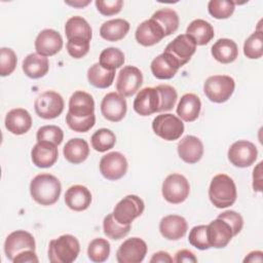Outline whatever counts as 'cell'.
Wrapping results in <instances>:
<instances>
[{
  "instance_id": "obj_1",
  "label": "cell",
  "mask_w": 263,
  "mask_h": 263,
  "mask_svg": "<svg viewBox=\"0 0 263 263\" xmlns=\"http://www.w3.org/2000/svg\"><path fill=\"white\" fill-rule=\"evenodd\" d=\"M62 185L57 177L50 174H39L30 183L32 198L41 205L55 203L61 195Z\"/></svg>"
},
{
  "instance_id": "obj_2",
  "label": "cell",
  "mask_w": 263,
  "mask_h": 263,
  "mask_svg": "<svg viewBox=\"0 0 263 263\" xmlns=\"http://www.w3.org/2000/svg\"><path fill=\"white\" fill-rule=\"evenodd\" d=\"M209 197L211 202L218 209L232 205L237 197L236 186L232 178L225 174L216 175L210 184Z\"/></svg>"
},
{
  "instance_id": "obj_3",
  "label": "cell",
  "mask_w": 263,
  "mask_h": 263,
  "mask_svg": "<svg viewBox=\"0 0 263 263\" xmlns=\"http://www.w3.org/2000/svg\"><path fill=\"white\" fill-rule=\"evenodd\" d=\"M80 252L78 239L71 234H64L49 241L48 259L51 263H72Z\"/></svg>"
},
{
  "instance_id": "obj_4",
  "label": "cell",
  "mask_w": 263,
  "mask_h": 263,
  "mask_svg": "<svg viewBox=\"0 0 263 263\" xmlns=\"http://www.w3.org/2000/svg\"><path fill=\"white\" fill-rule=\"evenodd\" d=\"M235 88L234 79L228 75H214L203 84L206 98L214 103H224L230 99Z\"/></svg>"
},
{
  "instance_id": "obj_5",
  "label": "cell",
  "mask_w": 263,
  "mask_h": 263,
  "mask_svg": "<svg viewBox=\"0 0 263 263\" xmlns=\"http://www.w3.org/2000/svg\"><path fill=\"white\" fill-rule=\"evenodd\" d=\"M164 199L173 204H179L186 200L190 192V185L188 180L181 174L168 175L161 188Z\"/></svg>"
},
{
  "instance_id": "obj_6",
  "label": "cell",
  "mask_w": 263,
  "mask_h": 263,
  "mask_svg": "<svg viewBox=\"0 0 263 263\" xmlns=\"http://www.w3.org/2000/svg\"><path fill=\"white\" fill-rule=\"evenodd\" d=\"M152 129L156 136L165 141L178 140L184 133L183 121L174 114L157 115L152 121Z\"/></svg>"
},
{
  "instance_id": "obj_7",
  "label": "cell",
  "mask_w": 263,
  "mask_h": 263,
  "mask_svg": "<svg viewBox=\"0 0 263 263\" xmlns=\"http://www.w3.org/2000/svg\"><path fill=\"white\" fill-rule=\"evenodd\" d=\"M62 96L53 90H46L40 93L34 103L36 114L43 119H53L60 116L64 110Z\"/></svg>"
},
{
  "instance_id": "obj_8",
  "label": "cell",
  "mask_w": 263,
  "mask_h": 263,
  "mask_svg": "<svg viewBox=\"0 0 263 263\" xmlns=\"http://www.w3.org/2000/svg\"><path fill=\"white\" fill-rule=\"evenodd\" d=\"M145 210L144 201L134 194L123 197L114 208L113 217L122 225H129L136 218L140 217Z\"/></svg>"
},
{
  "instance_id": "obj_9",
  "label": "cell",
  "mask_w": 263,
  "mask_h": 263,
  "mask_svg": "<svg viewBox=\"0 0 263 263\" xmlns=\"http://www.w3.org/2000/svg\"><path fill=\"white\" fill-rule=\"evenodd\" d=\"M229 161L236 167H248L252 165L258 156V150L255 144L247 140L234 142L227 153Z\"/></svg>"
},
{
  "instance_id": "obj_10",
  "label": "cell",
  "mask_w": 263,
  "mask_h": 263,
  "mask_svg": "<svg viewBox=\"0 0 263 263\" xmlns=\"http://www.w3.org/2000/svg\"><path fill=\"white\" fill-rule=\"evenodd\" d=\"M99 167L104 178L110 181H116L126 174L127 160L122 153L113 151L101 158Z\"/></svg>"
},
{
  "instance_id": "obj_11",
  "label": "cell",
  "mask_w": 263,
  "mask_h": 263,
  "mask_svg": "<svg viewBox=\"0 0 263 263\" xmlns=\"http://www.w3.org/2000/svg\"><path fill=\"white\" fill-rule=\"evenodd\" d=\"M143 83V74L135 66H125L119 73L116 80V90L122 97L134 96Z\"/></svg>"
},
{
  "instance_id": "obj_12",
  "label": "cell",
  "mask_w": 263,
  "mask_h": 263,
  "mask_svg": "<svg viewBox=\"0 0 263 263\" xmlns=\"http://www.w3.org/2000/svg\"><path fill=\"white\" fill-rule=\"evenodd\" d=\"M147 254V245L140 237H130L124 240L116 252L119 263H140Z\"/></svg>"
},
{
  "instance_id": "obj_13",
  "label": "cell",
  "mask_w": 263,
  "mask_h": 263,
  "mask_svg": "<svg viewBox=\"0 0 263 263\" xmlns=\"http://www.w3.org/2000/svg\"><path fill=\"white\" fill-rule=\"evenodd\" d=\"M36 243L34 236L25 230H16L8 234L4 242V252L6 257L12 261L20 253L32 250L35 251Z\"/></svg>"
},
{
  "instance_id": "obj_14",
  "label": "cell",
  "mask_w": 263,
  "mask_h": 263,
  "mask_svg": "<svg viewBox=\"0 0 263 263\" xmlns=\"http://www.w3.org/2000/svg\"><path fill=\"white\" fill-rule=\"evenodd\" d=\"M196 51V44L191 37L187 34L178 35L173 41H171L165 49L164 52L172 54L180 64L181 67L186 65L191 57Z\"/></svg>"
},
{
  "instance_id": "obj_15",
  "label": "cell",
  "mask_w": 263,
  "mask_h": 263,
  "mask_svg": "<svg viewBox=\"0 0 263 263\" xmlns=\"http://www.w3.org/2000/svg\"><path fill=\"white\" fill-rule=\"evenodd\" d=\"M127 111V105L124 97L118 92L107 93L101 103V112L104 118L112 122H118L123 119Z\"/></svg>"
},
{
  "instance_id": "obj_16",
  "label": "cell",
  "mask_w": 263,
  "mask_h": 263,
  "mask_svg": "<svg viewBox=\"0 0 263 263\" xmlns=\"http://www.w3.org/2000/svg\"><path fill=\"white\" fill-rule=\"evenodd\" d=\"M160 98L155 87H145L141 89L134 101V110L141 116H149L159 112Z\"/></svg>"
},
{
  "instance_id": "obj_17",
  "label": "cell",
  "mask_w": 263,
  "mask_h": 263,
  "mask_svg": "<svg viewBox=\"0 0 263 263\" xmlns=\"http://www.w3.org/2000/svg\"><path fill=\"white\" fill-rule=\"evenodd\" d=\"M63 47V38L59 32L52 29L42 30L36 37V53L42 57H51L58 53Z\"/></svg>"
},
{
  "instance_id": "obj_18",
  "label": "cell",
  "mask_w": 263,
  "mask_h": 263,
  "mask_svg": "<svg viewBox=\"0 0 263 263\" xmlns=\"http://www.w3.org/2000/svg\"><path fill=\"white\" fill-rule=\"evenodd\" d=\"M206 235L211 248H225L233 237L231 227L224 220L217 218L206 225Z\"/></svg>"
},
{
  "instance_id": "obj_19",
  "label": "cell",
  "mask_w": 263,
  "mask_h": 263,
  "mask_svg": "<svg viewBox=\"0 0 263 263\" xmlns=\"http://www.w3.org/2000/svg\"><path fill=\"white\" fill-rule=\"evenodd\" d=\"M136 40L143 46H152L164 38V32L160 25L153 18L142 22L135 33Z\"/></svg>"
},
{
  "instance_id": "obj_20",
  "label": "cell",
  "mask_w": 263,
  "mask_h": 263,
  "mask_svg": "<svg viewBox=\"0 0 263 263\" xmlns=\"http://www.w3.org/2000/svg\"><path fill=\"white\" fill-rule=\"evenodd\" d=\"M58 146L50 142H37L31 150V158L37 167L47 168L58 160Z\"/></svg>"
},
{
  "instance_id": "obj_21",
  "label": "cell",
  "mask_w": 263,
  "mask_h": 263,
  "mask_svg": "<svg viewBox=\"0 0 263 263\" xmlns=\"http://www.w3.org/2000/svg\"><path fill=\"white\" fill-rule=\"evenodd\" d=\"M178 154L186 163L198 162L203 155V144L195 136H185L178 144Z\"/></svg>"
},
{
  "instance_id": "obj_22",
  "label": "cell",
  "mask_w": 263,
  "mask_h": 263,
  "mask_svg": "<svg viewBox=\"0 0 263 263\" xmlns=\"http://www.w3.org/2000/svg\"><path fill=\"white\" fill-rule=\"evenodd\" d=\"M151 72L157 79H171L181 68L178 61L170 53L162 52L151 62Z\"/></svg>"
},
{
  "instance_id": "obj_23",
  "label": "cell",
  "mask_w": 263,
  "mask_h": 263,
  "mask_svg": "<svg viewBox=\"0 0 263 263\" xmlns=\"http://www.w3.org/2000/svg\"><path fill=\"white\" fill-rule=\"evenodd\" d=\"M72 116L76 118H86L95 114L93 98L83 91L76 90L69 100V111Z\"/></svg>"
},
{
  "instance_id": "obj_24",
  "label": "cell",
  "mask_w": 263,
  "mask_h": 263,
  "mask_svg": "<svg viewBox=\"0 0 263 263\" xmlns=\"http://www.w3.org/2000/svg\"><path fill=\"white\" fill-rule=\"evenodd\" d=\"M188 229L185 218L179 215H168L163 217L159 223L161 235L168 240H178L182 238Z\"/></svg>"
},
{
  "instance_id": "obj_25",
  "label": "cell",
  "mask_w": 263,
  "mask_h": 263,
  "mask_svg": "<svg viewBox=\"0 0 263 263\" xmlns=\"http://www.w3.org/2000/svg\"><path fill=\"white\" fill-rule=\"evenodd\" d=\"M32 126L30 113L23 108L10 110L5 116V127L13 135H24Z\"/></svg>"
},
{
  "instance_id": "obj_26",
  "label": "cell",
  "mask_w": 263,
  "mask_h": 263,
  "mask_svg": "<svg viewBox=\"0 0 263 263\" xmlns=\"http://www.w3.org/2000/svg\"><path fill=\"white\" fill-rule=\"evenodd\" d=\"M65 203L72 211H85L91 203V193L85 186L73 185L65 193Z\"/></svg>"
},
{
  "instance_id": "obj_27",
  "label": "cell",
  "mask_w": 263,
  "mask_h": 263,
  "mask_svg": "<svg viewBox=\"0 0 263 263\" xmlns=\"http://www.w3.org/2000/svg\"><path fill=\"white\" fill-rule=\"evenodd\" d=\"M201 109V102L194 93H185L181 97L177 106V114L180 119L192 122L197 119Z\"/></svg>"
},
{
  "instance_id": "obj_28",
  "label": "cell",
  "mask_w": 263,
  "mask_h": 263,
  "mask_svg": "<svg viewBox=\"0 0 263 263\" xmlns=\"http://www.w3.org/2000/svg\"><path fill=\"white\" fill-rule=\"evenodd\" d=\"M212 55L216 61L222 64H230L234 62L238 55L237 44L228 38H221L217 40L212 48Z\"/></svg>"
},
{
  "instance_id": "obj_29",
  "label": "cell",
  "mask_w": 263,
  "mask_h": 263,
  "mask_svg": "<svg viewBox=\"0 0 263 263\" xmlns=\"http://www.w3.org/2000/svg\"><path fill=\"white\" fill-rule=\"evenodd\" d=\"M63 154L68 162L79 164L88 157L89 147L85 140L74 138L66 143L63 149Z\"/></svg>"
},
{
  "instance_id": "obj_30",
  "label": "cell",
  "mask_w": 263,
  "mask_h": 263,
  "mask_svg": "<svg viewBox=\"0 0 263 263\" xmlns=\"http://www.w3.org/2000/svg\"><path fill=\"white\" fill-rule=\"evenodd\" d=\"M22 68L24 73L28 77L32 79L41 78L45 76L48 72V69H49L48 59L38 53H30L24 59Z\"/></svg>"
},
{
  "instance_id": "obj_31",
  "label": "cell",
  "mask_w": 263,
  "mask_h": 263,
  "mask_svg": "<svg viewBox=\"0 0 263 263\" xmlns=\"http://www.w3.org/2000/svg\"><path fill=\"white\" fill-rule=\"evenodd\" d=\"M65 33L68 40L83 39L90 42L92 37V30L90 25L85 18L79 15L72 16L66 22Z\"/></svg>"
},
{
  "instance_id": "obj_32",
  "label": "cell",
  "mask_w": 263,
  "mask_h": 263,
  "mask_svg": "<svg viewBox=\"0 0 263 263\" xmlns=\"http://www.w3.org/2000/svg\"><path fill=\"white\" fill-rule=\"evenodd\" d=\"M186 34L193 39L196 45H205L214 38L213 26L201 18L192 21L186 29Z\"/></svg>"
},
{
  "instance_id": "obj_33",
  "label": "cell",
  "mask_w": 263,
  "mask_h": 263,
  "mask_svg": "<svg viewBox=\"0 0 263 263\" xmlns=\"http://www.w3.org/2000/svg\"><path fill=\"white\" fill-rule=\"evenodd\" d=\"M129 31V23L123 18H115L105 22L100 28L103 39L111 42L123 39Z\"/></svg>"
},
{
  "instance_id": "obj_34",
  "label": "cell",
  "mask_w": 263,
  "mask_h": 263,
  "mask_svg": "<svg viewBox=\"0 0 263 263\" xmlns=\"http://www.w3.org/2000/svg\"><path fill=\"white\" fill-rule=\"evenodd\" d=\"M115 71L104 69L99 63L93 64L87 70L88 82L97 88H107L112 85Z\"/></svg>"
},
{
  "instance_id": "obj_35",
  "label": "cell",
  "mask_w": 263,
  "mask_h": 263,
  "mask_svg": "<svg viewBox=\"0 0 263 263\" xmlns=\"http://www.w3.org/2000/svg\"><path fill=\"white\" fill-rule=\"evenodd\" d=\"M151 18L156 21L164 32V36H170L179 28L178 13L171 8H161L156 10Z\"/></svg>"
},
{
  "instance_id": "obj_36",
  "label": "cell",
  "mask_w": 263,
  "mask_h": 263,
  "mask_svg": "<svg viewBox=\"0 0 263 263\" xmlns=\"http://www.w3.org/2000/svg\"><path fill=\"white\" fill-rule=\"evenodd\" d=\"M92 148L98 152H106L112 149L116 143L114 133L108 128H100L90 138Z\"/></svg>"
},
{
  "instance_id": "obj_37",
  "label": "cell",
  "mask_w": 263,
  "mask_h": 263,
  "mask_svg": "<svg viewBox=\"0 0 263 263\" xmlns=\"http://www.w3.org/2000/svg\"><path fill=\"white\" fill-rule=\"evenodd\" d=\"M103 230L107 237L114 240H118L128 234L130 230V224L122 225L118 223L113 217V214L111 213L107 215L103 220Z\"/></svg>"
},
{
  "instance_id": "obj_38",
  "label": "cell",
  "mask_w": 263,
  "mask_h": 263,
  "mask_svg": "<svg viewBox=\"0 0 263 263\" xmlns=\"http://www.w3.org/2000/svg\"><path fill=\"white\" fill-rule=\"evenodd\" d=\"M124 53L116 47L105 48L100 54L99 64L107 70L115 71L124 64Z\"/></svg>"
},
{
  "instance_id": "obj_39",
  "label": "cell",
  "mask_w": 263,
  "mask_h": 263,
  "mask_svg": "<svg viewBox=\"0 0 263 263\" xmlns=\"http://www.w3.org/2000/svg\"><path fill=\"white\" fill-rule=\"evenodd\" d=\"M110 255V243L107 239L99 237L92 239L87 248V256L96 263L105 262Z\"/></svg>"
},
{
  "instance_id": "obj_40",
  "label": "cell",
  "mask_w": 263,
  "mask_h": 263,
  "mask_svg": "<svg viewBox=\"0 0 263 263\" xmlns=\"http://www.w3.org/2000/svg\"><path fill=\"white\" fill-rule=\"evenodd\" d=\"M243 53L248 59L256 60L263 55V35L261 31H255L243 43Z\"/></svg>"
},
{
  "instance_id": "obj_41",
  "label": "cell",
  "mask_w": 263,
  "mask_h": 263,
  "mask_svg": "<svg viewBox=\"0 0 263 263\" xmlns=\"http://www.w3.org/2000/svg\"><path fill=\"white\" fill-rule=\"evenodd\" d=\"M235 3L228 0H211L208 4L209 13L217 20H225L232 15Z\"/></svg>"
},
{
  "instance_id": "obj_42",
  "label": "cell",
  "mask_w": 263,
  "mask_h": 263,
  "mask_svg": "<svg viewBox=\"0 0 263 263\" xmlns=\"http://www.w3.org/2000/svg\"><path fill=\"white\" fill-rule=\"evenodd\" d=\"M159 93L160 98V108L159 112H165L170 111L175 107L177 99H178V93L177 90L168 85V84H160L155 87Z\"/></svg>"
},
{
  "instance_id": "obj_43",
  "label": "cell",
  "mask_w": 263,
  "mask_h": 263,
  "mask_svg": "<svg viewBox=\"0 0 263 263\" xmlns=\"http://www.w3.org/2000/svg\"><path fill=\"white\" fill-rule=\"evenodd\" d=\"M37 142H50L59 146L64 139V132L57 125H43L36 134Z\"/></svg>"
},
{
  "instance_id": "obj_44",
  "label": "cell",
  "mask_w": 263,
  "mask_h": 263,
  "mask_svg": "<svg viewBox=\"0 0 263 263\" xmlns=\"http://www.w3.org/2000/svg\"><path fill=\"white\" fill-rule=\"evenodd\" d=\"M16 54L11 48L2 47L0 49V75L2 77L10 75L16 67Z\"/></svg>"
},
{
  "instance_id": "obj_45",
  "label": "cell",
  "mask_w": 263,
  "mask_h": 263,
  "mask_svg": "<svg viewBox=\"0 0 263 263\" xmlns=\"http://www.w3.org/2000/svg\"><path fill=\"white\" fill-rule=\"evenodd\" d=\"M189 243L198 250L210 249V243L206 235V225L194 226L189 233Z\"/></svg>"
},
{
  "instance_id": "obj_46",
  "label": "cell",
  "mask_w": 263,
  "mask_h": 263,
  "mask_svg": "<svg viewBox=\"0 0 263 263\" xmlns=\"http://www.w3.org/2000/svg\"><path fill=\"white\" fill-rule=\"evenodd\" d=\"M66 122L72 130L77 133H86L95 125L96 116L93 114L86 118H76L72 116L70 113H67Z\"/></svg>"
},
{
  "instance_id": "obj_47",
  "label": "cell",
  "mask_w": 263,
  "mask_h": 263,
  "mask_svg": "<svg viewBox=\"0 0 263 263\" xmlns=\"http://www.w3.org/2000/svg\"><path fill=\"white\" fill-rule=\"evenodd\" d=\"M68 53L74 59H81L87 54L89 50V41L83 39H70L67 44Z\"/></svg>"
},
{
  "instance_id": "obj_48",
  "label": "cell",
  "mask_w": 263,
  "mask_h": 263,
  "mask_svg": "<svg viewBox=\"0 0 263 263\" xmlns=\"http://www.w3.org/2000/svg\"><path fill=\"white\" fill-rule=\"evenodd\" d=\"M98 11L106 16L117 14L121 11L123 6L122 0H97L95 2Z\"/></svg>"
},
{
  "instance_id": "obj_49",
  "label": "cell",
  "mask_w": 263,
  "mask_h": 263,
  "mask_svg": "<svg viewBox=\"0 0 263 263\" xmlns=\"http://www.w3.org/2000/svg\"><path fill=\"white\" fill-rule=\"evenodd\" d=\"M217 218H220L229 224V226L232 229L233 236L237 235L242 229L243 219L240 216V214L236 213L235 211H225L221 213Z\"/></svg>"
},
{
  "instance_id": "obj_50",
  "label": "cell",
  "mask_w": 263,
  "mask_h": 263,
  "mask_svg": "<svg viewBox=\"0 0 263 263\" xmlns=\"http://www.w3.org/2000/svg\"><path fill=\"white\" fill-rule=\"evenodd\" d=\"M12 262L13 263H38L39 260L37 258V255L35 254V251L27 250L20 253L17 256H15Z\"/></svg>"
},
{
  "instance_id": "obj_51",
  "label": "cell",
  "mask_w": 263,
  "mask_h": 263,
  "mask_svg": "<svg viewBox=\"0 0 263 263\" xmlns=\"http://www.w3.org/2000/svg\"><path fill=\"white\" fill-rule=\"evenodd\" d=\"M174 262L177 263H196L197 258L194 256V254L189 250H181L178 251L175 255Z\"/></svg>"
},
{
  "instance_id": "obj_52",
  "label": "cell",
  "mask_w": 263,
  "mask_h": 263,
  "mask_svg": "<svg viewBox=\"0 0 263 263\" xmlns=\"http://www.w3.org/2000/svg\"><path fill=\"white\" fill-rule=\"evenodd\" d=\"M262 164L263 162L260 161L253 172V188L258 192L262 191Z\"/></svg>"
},
{
  "instance_id": "obj_53",
  "label": "cell",
  "mask_w": 263,
  "mask_h": 263,
  "mask_svg": "<svg viewBox=\"0 0 263 263\" xmlns=\"http://www.w3.org/2000/svg\"><path fill=\"white\" fill-rule=\"evenodd\" d=\"M174 259L171 257V255L164 251H159L153 254L152 258L150 259L151 263H172Z\"/></svg>"
},
{
  "instance_id": "obj_54",
  "label": "cell",
  "mask_w": 263,
  "mask_h": 263,
  "mask_svg": "<svg viewBox=\"0 0 263 263\" xmlns=\"http://www.w3.org/2000/svg\"><path fill=\"white\" fill-rule=\"evenodd\" d=\"M263 261V253L261 251H253L248 254V256L243 259V262H262Z\"/></svg>"
},
{
  "instance_id": "obj_55",
  "label": "cell",
  "mask_w": 263,
  "mask_h": 263,
  "mask_svg": "<svg viewBox=\"0 0 263 263\" xmlns=\"http://www.w3.org/2000/svg\"><path fill=\"white\" fill-rule=\"evenodd\" d=\"M69 5H72L74 7H83L85 5H87L89 3V1H86V2H65Z\"/></svg>"
}]
</instances>
